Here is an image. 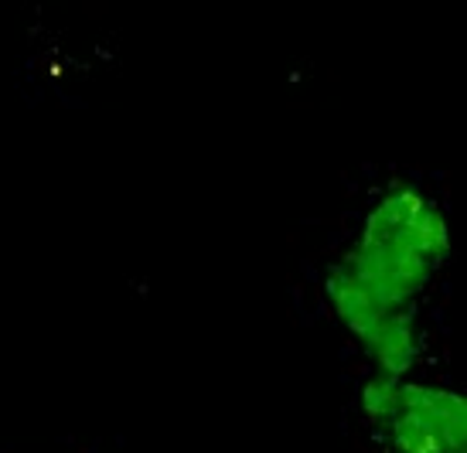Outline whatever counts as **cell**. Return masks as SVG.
Instances as JSON below:
<instances>
[{
	"label": "cell",
	"mask_w": 467,
	"mask_h": 453,
	"mask_svg": "<svg viewBox=\"0 0 467 453\" xmlns=\"http://www.w3.org/2000/svg\"><path fill=\"white\" fill-rule=\"evenodd\" d=\"M345 266L389 311H400L416 290L427 286V280L437 270L430 259L416 256L413 249L400 246V242H379V246L358 242Z\"/></svg>",
	"instance_id": "obj_2"
},
{
	"label": "cell",
	"mask_w": 467,
	"mask_h": 453,
	"mask_svg": "<svg viewBox=\"0 0 467 453\" xmlns=\"http://www.w3.org/2000/svg\"><path fill=\"white\" fill-rule=\"evenodd\" d=\"M392 453H464L467 402L457 392L402 382L400 413L386 427Z\"/></svg>",
	"instance_id": "obj_1"
},
{
	"label": "cell",
	"mask_w": 467,
	"mask_h": 453,
	"mask_svg": "<svg viewBox=\"0 0 467 453\" xmlns=\"http://www.w3.org/2000/svg\"><path fill=\"white\" fill-rule=\"evenodd\" d=\"M327 297L335 304L337 317L345 321V327H348L358 341H365V337L376 331V324L382 321L386 314H392L386 304H379V300L358 283V276H355L345 263L327 273Z\"/></svg>",
	"instance_id": "obj_3"
},
{
	"label": "cell",
	"mask_w": 467,
	"mask_h": 453,
	"mask_svg": "<svg viewBox=\"0 0 467 453\" xmlns=\"http://www.w3.org/2000/svg\"><path fill=\"white\" fill-rule=\"evenodd\" d=\"M402 402V378L389 376H372L362 388V409L365 416L386 429L392 423V416L400 413Z\"/></svg>",
	"instance_id": "obj_6"
},
{
	"label": "cell",
	"mask_w": 467,
	"mask_h": 453,
	"mask_svg": "<svg viewBox=\"0 0 467 453\" xmlns=\"http://www.w3.org/2000/svg\"><path fill=\"white\" fill-rule=\"evenodd\" d=\"M420 208H423V198H420V194L410 191V188H396V191H389L372 211H368L358 242H368V246L396 242V239L406 232V225L413 221V215Z\"/></svg>",
	"instance_id": "obj_5"
},
{
	"label": "cell",
	"mask_w": 467,
	"mask_h": 453,
	"mask_svg": "<svg viewBox=\"0 0 467 453\" xmlns=\"http://www.w3.org/2000/svg\"><path fill=\"white\" fill-rule=\"evenodd\" d=\"M362 345L368 348L372 362L379 365V376L402 378L410 372V365L416 362V331L413 321L402 311L386 314Z\"/></svg>",
	"instance_id": "obj_4"
}]
</instances>
